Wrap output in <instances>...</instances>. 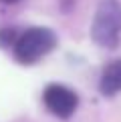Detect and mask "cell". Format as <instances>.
Listing matches in <instances>:
<instances>
[{"label":"cell","instance_id":"4","mask_svg":"<svg viewBox=\"0 0 121 122\" xmlns=\"http://www.w3.org/2000/svg\"><path fill=\"white\" fill-rule=\"evenodd\" d=\"M99 90L107 96L121 92V60H113L111 64L105 66L99 80Z\"/></svg>","mask_w":121,"mask_h":122},{"label":"cell","instance_id":"5","mask_svg":"<svg viewBox=\"0 0 121 122\" xmlns=\"http://www.w3.org/2000/svg\"><path fill=\"white\" fill-rule=\"evenodd\" d=\"M2 2H6V4H12V2H18V0H2Z\"/></svg>","mask_w":121,"mask_h":122},{"label":"cell","instance_id":"3","mask_svg":"<svg viewBox=\"0 0 121 122\" xmlns=\"http://www.w3.org/2000/svg\"><path fill=\"white\" fill-rule=\"evenodd\" d=\"M42 100H44V106L59 118H69L77 110V104H79L77 94L63 84H48L42 92Z\"/></svg>","mask_w":121,"mask_h":122},{"label":"cell","instance_id":"1","mask_svg":"<svg viewBox=\"0 0 121 122\" xmlns=\"http://www.w3.org/2000/svg\"><path fill=\"white\" fill-rule=\"evenodd\" d=\"M57 46V36L53 30L34 26L24 30L14 42V58L20 64H34L36 60L44 58Z\"/></svg>","mask_w":121,"mask_h":122},{"label":"cell","instance_id":"2","mask_svg":"<svg viewBox=\"0 0 121 122\" xmlns=\"http://www.w3.org/2000/svg\"><path fill=\"white\" fill-rule=\"evenodd\" d=\"M121 32V4L117 0H105L99 4L97 14L93 18L91 36L99 46L113 48L119 42Z\"/></svg>","mask_w":121,"mask_h":122}]
</instances>
